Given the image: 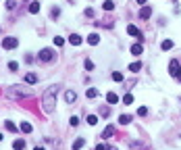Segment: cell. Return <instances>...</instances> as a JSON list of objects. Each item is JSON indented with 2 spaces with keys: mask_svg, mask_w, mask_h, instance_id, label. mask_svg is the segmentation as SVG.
Returning a JSON list of instances; mask_svg holds the SVG:
<instances>
[{
  "mask_svg": "<svg viewBox=\"0 0 181 150\" xmlns=\"http://www.w3.org/2000/svg\"><path fill=\"white\" fill-rule=\"evenodd\" d=\"M77 123H79V117H71V125H73V127H75Z\"/></svg>",
  "mask_w": 181,
  "mask_h": 150,
  "instance_id": "f35d334b",
  "label": "cell"
},
{
  "mask_svg": "<svg viewBox=\"0 0 181 150\" xmlns=\"http://www.w3.org/2000/svg\"><path fill=\"white\" fill-rule=\"evenodd\" d=\"M13 148L15 150H23V148H25V142H23L21 138H17V140L13 142Z\"/></svg>",
  "mask_w": 181,
  "mask_h": 150,
  "instance_id": "2e32d148",
  "label": "cell"
},
{
  "mask_svg": "<svg viewBox=\"0 0 181 150\" xmlns=\"http://www.w3.org/2000/svg\"><path fill=\"white\" fill-rule=\"evenodd\" d=\"M142 52H144V46H142V44H133L131 46V54L133 56H139Z\"/></svg>",
  "mask_w": 181,
  "mask_h": 150,
  "instance_id": "5bb4252c",
  "label": "cell"
},
{
  "mask_svg": "<svg viewBox=\"0 0 181 150\" xmlns=\"http://www.w3.org/2000/svg\"><path fill=\"white\" fill-rule=\"evenodd\" d=\"M88 123H90V125H96V123H98V117L96 115H88Z\"/></svg>",
  "mask_w": 181,
  "mask_h": 150,
  "instance_id": "1f68e13d",
  "label": "cell"
},
{
  "mask_svg": "<svg viewBox=\"0 0 181 150\" xmlns=\"http://www.w3.org/2000/svg\"><path fill=\"white\" fill-rule=\"evenodd\" d=\"M129 146H131L133 150H150L148 146H144L142 142H135V140H133V142H129Z\"/></svg>",
  "mask_w": 181,
  "mask_h": 150,
  "instance_id": "9a60e30c",
  "label": "cell"
},
{
  "mask_svg": "<svg viewBox=\"0 0 181 150\" xmlns=\"http://www.w3.org/2000/svg\"><path fill=\"white\" fill-rule=\"evenodd\" d=\"M98 25H100V27H112V25H115V21H112V19H106V21H98Z\"/></svg>",
  "mask_w": 181,
  "mask_h": 150,
  "instance_id": "cb8c5ba5",
  "label": "cell"
},
{
  "mask_svg": "<svg viewBox=\"0 0 181 150\" xmlns=\"http://www.w3.org/2000/svg\"><path fill=\"white\" fill-rule=\"evenodd\" d=\"M8 69H11V71H17V69H19V63L11 61V63H8Z\"/></svg>",
  "mask_w": 181,
  "mask_h": 150,
  "instance_id": "d590c367",
  "label": "cell"
},
{
  "mask_svg": "<svg viewBox=\"0 0 181 150\" xmlns=\"http://www.w3.org/2000/svg\"><path fill=\"white\" fill-rule=\"evenodd\" d=\"M179 71H181L179 61H177V59H171V63H169V73L173 75V77H177V75H179Z\"/></svg>",
  "mask_w": 181,
  "mask_h": 150,
  "instance_id": "5b68a950",
  "label": "cell"
},
{
  "mask_svg": "<svg viewBox=\"0 0 181 150\" xmlns=\"http://www.w3.org/2000/svg\"><path fill=\"white\" fill-rule=\"evenodd\" d=\"M15 7H17V0H7V8H8V11H13Z\"/></svg>",
  "mask_w": 181,
  "mask_h": 150,
  "instance_id": "d6a6232c",
  "label": "cell"
},
{
  "mask_svg": "<svg viewBox=\"0 0 181 150\" xmlns=\"http://www.w3.org/2000/svg\"><path fill=\"white\" fill-rule=\"evenodd\" d=\"M34 150H44V146H35V148Z\"/></svg>",
  "mask_w": 181,
  "mask_h": 150,
  "instance_id": "60d3db41",
  "label": "cell"
},
{
  "mask_svg": "<svg viewBox=\"0 0 181 150\" xmlns=\"http://www.w3.org/2000/svg\"><path fill=\"white\" fill-rule=\"evenodd\" d=\"M106 102H108V104H117L119 102V96L115 94V92H108V94H106Z\"/></svg>",
  "mask_w": 181,
  "mask_h": 150,
  "instance_id": "7c38bea8",
  "label": "cell"
},
{
  "mask_svg": "<svg viewBox=\"0 0 181 150\" xmlns=\"http://www.w3.org/2000/svg\"><path fill=\"white\" fill-rule=\"evenodd\" d=\"M112 79H115V82H123V73H119V71H112Z\"/></svg>",
  "mask_w": 181,
  "mask_h": 150,
  "instance_id": "f1b7e54d",
  "label": "cell"
},
{
  "mask_svg": "<svg viewBox=\"0 0 181 150\" xmlns=\"http://www.w3.org/2000/svg\"><path fill=\"white\" fill-rule=\"evenodd\" d=\"M63 44H65V40H63V38H58V35H56V38H54V46H58V48H61Z\"/></svg>",
  "mask_w": 181,
  "mask_h": 150,
  "instance_id": "e575fe53",
  "label": "cell"
},
{
  "mask_svg": "<svg viewBox=\"0 0 181 150\" xmlns=\"http://www.w3.org/2000/svg\"><path fill=\"white\" fill-rule=\"evenodd\" d=\"M121 102L129 106V104H133V96H131V94H125V96H123V100H121Z\"/></svg>",
  "mask_w": 181,
  "mask_h": 150,
  "instance_id": "d4e9b609",
  "label": "cell"
},
{
  "mask_svg": "<svg viewBox=\"0 0 181 150\" xmlns=\"http://www.w3.org/2000/svg\"><path fill=\"white\" fill-rule=\"evenodd\" d=\"M85 17H94V8H85Z\"/></svg>",
  "mask_w": 181,
  "mask_h": 150,
  "instance_id": "74e56055",
  "label": "cell"
},
{
  "mask_svg": "<svg viewBox=\"0 0 181 150\" xmlns=\"http://www.w3.org/2000/svg\"><path fill=\"white\" fill-rule=\"evenodd\" d=\"M69 42L73 44V46H79V44H81L84 40H81V35H77V34H71V35H69Z\"/></svg>",
  "mask_w": 181,
  "mask_h": 150,
  "instance_id": "4fadbf2b",
  "label": "cell"
},
{
  "mask_svg": "<svg viewBox=\"0 0 181 150\" xmlns=\"http://www.w3.org/2000/svg\"><path fill=\"white\" fill-rule=\"evenodd\" d=\"M25 82H27V83H38V75H35V73H27V75H25Z\"/></svg>",
  "mask_w": 181,
  "mask_h": 150,
  "instance_id": "ac0fdd59",
  "label": "cell"
},
{
  "mask_svg": "<svg viewBox=\"0 0 181 150\" xmlns=\"http://www.w3.org/2000/svg\"><path fill=\"white\" fill-rule=\"evenodd\" d=\"M0 140H2V136H0Z\"/></svg>",
  "mask_w": 181,
  "mask_h": 150,
  "instance_id": "7bdbcfd3",
  "label": "cell"
},
{
  "mask_svg": "<svg viewBox=\"0 0 181 150\" xmlns=\"http://www.w3.org/2000/svg\"><path fill=\"white\" fill-rule=\"evenodd\" d=\"M150 17H152V8L150 7H144L139 11V19H150Z\"/></svg>",
  "mask_w": 181,
  "mask_h": 150,
  "instance_id": "30bf717a",
  "label": "cell"
},
{
  "mask_svg": "<svg viewBox=\"0 0 181 150\" xmlns=\"http://www.w3.org/2000/svg\"><path fill=\"white\" fill-rule=\"evenodd\" d=\"M84 144H85V140H84V138H77V140H75V144H73V150H81V148H84Z\"/></svg>",
  "mask_w": 181,
  "mask_h": 150,
  "instance_id": "e0dca14e",
  "label": "cell"
},
{
  "mask_svg": "<svg viewBox=\"0 0 181 150\" xmlns=\"http://www.w3.org/2000/svg\"><path fill=\"white\" fill-rule=\"evenodd\" d=\"M139 69H142V63H131V65H129V71H131V73H138Z\"/></svg>",
  "mask_w": 181,
  "mask_h": 150,
  "instance_id": "603a6c76",
  "label": "cell"
},
{
  "mask_svg": "<svg viewBox=\"0 0 181 150\" xmlns=\"http://www.w3.org/2000/svg\"><path fill=\"white\" fill-rule=\"evenodd\" d=\"M58 15H61V8H58V7H52V11H50V17H52V19H56Z\"/></svg>",
  "mask_w": 181,
  "mask_h": 150,
  "instance_id": "83f0119b",
  "label": "cell"
},
{
  "mask_svg": "<svg viewBox=\"0 0 181 150\" xmlns=\"http://www.w3.org/2000/svg\"><path fill=\"white\" fill-rule=\"evenodd\" d=\"M96 96H98V90L96 88H90V90H88V98H96Z\"/></svg>",
  "mask_w": 181,
  "mask_h": 150,
  "instance_id": "4dcf8cb0",
  "label": "cell"
},
{
  "mask_svg": "<svg viewBox=\"0 0 181 150\" xmlns=\"http://www.w3.org/2000/svg\"><path fill=\"white\" fill-rule=\"evenodd\" d=\"M112 136H115V125H106L104 131L100 134V138H102V140H108V138H112Z\"/></svg>",
  "mask_w": 181,
  "mask_h": 150,
  "instance_id": "52a82bcc",
  "label": "cell"
},
{
  "mask_svg": "<svg viewBox=\"0 0 181 150\" xmlns=\"http://www.w3.org/2000/svg\"><path fill=\"white\" fill-rule=\"evenodd\" d=\"M29 13H31V15L40 13V2H31V4H29Z\"/></svg>",
  "mask_w": 181,
  "mask_h": 150,
  "instance_id": "d6986e66",
  "label": "cell"
},
{
  "mask_svg": "<svg viewBox=\"0 0 181 150\" xmlns=\"http://www.w3.org/2000/svg\"><path fill=\"white\" fill-rule=\"evenodd\" d=\"M127 34L133 35V38H138V42H144V34H142L135 25H127Z\"/></svg>",
  "mask_w": 181,
  "mask_h": 150,
  "instance_id": "8992f818",
  "label": "cell"
},
{
  "mask_svg": "<svg viewBox=\"0 0 181 150\" xmlns=\"http://www.w3.org/2000/svg\"><path fill=\"white\" fill-rule=\"evenodd\" d=\"M38 59L42 63H50L54 59V50H52V48H42V50L38 52Z\"/></svg>",
  "mask_w": 181,
  "mask_h": 150,
  "instance_id": "3957f363",
  "label": "cell"
},
{
  "mask_svg": "<svg viewBox=\"0 0 181 150\" xmlns=\"http://www.w3.org/2000/svg\"><path fill=\"white\" fill-rule=\"evenodd\" d=\"M177 77H179V82H181V71H179V75H177Z\"/></svg>",
  "mask_w": 181,
  "mask_h": 150,
  "instance_id": "b9f144b4",
  "label": "cell"
},
{
  "mask_svg": "<svg viewBox=\"0 0 181 150\" xmlns=\"http://www.w3.org/2000/svg\"><path fill=\"white\" fill-rule=\"evenodd\" d=\"M4 127H7L8 131H17V125H15L13 121H4Z\"/></svg>",
  "mask_w": 181,
  "mask_h": 150,
  "instance_id": "4316f807",
  "label": "cell"
},
{
  "mask_svg": "<svg viewBox=\"0 0 181 150\" xmlns=\"http://www.w3.org/2000/svg\"><path fill=\"white\" fill-rule=\"evenodd\" d=\"M19 129H21L23 134H31V129H34V127H31V123H27V121H21Z\"/></svg>",
  "mask_w": 181,
  "mask_h": 150,
  "instance_id": "8fae6325",
  "label": "cell"
},
{
  "mask_svg": "<svg viewBox=\"0 0 181 150\" xmlns=\"http://www.w3.org/2000/svg\"><path fill=\"white\" fill-rule=\"evenodd\" d=\"M2 46H4V50H13V48L19 46V40H17V38H13V35H8V38H4V40H2Z\"/></svg>",
  "mask_w": 181,
  "mask_h": 150,
  "instance_id": "277c9868",
  "label": "cell"
},
{
  "mask_svg": "<svg viewBox=\"0 0 181 150\" xmlns=\"http://www.w3.org/2000/svg\"><path fill=\"white\" fill-rule=\"evenodd\" d=\"M85 69H88V71H92V69H94V63H92L90 59H88V61H85Z\"/></svg>",
  "mask_w": 181,
  "mask_h": 150,
  "instance_id": "8d00e7d4",
  "label": "cell"
},
{
  "mask_svg": "<svg viewBox=\"0 0 181 150\" xmlns=\"http://www.w3.org/2000/svg\"><path fill=\"white\" fill-rule=\"evenodd\" d=\"M102 8H104V11H112V8H115V2H112V0H104V2H102Z\"/></svg>",
  "mask_w": 181,
  "mask_h": 150,
  "instance_id": "44dd1931",
  "label": "cell"
},
{
  "mask_svg": "<svg viewBox=\"0 0 181 150\" xmlns=\"http://www.w3.org/2000/svg\"><path fill=\"white\" fill-rule=\"evenodd\" d=\"M100 115L108 117V115H111V109H108V106H100Z\"/></svg>",
  "mask_w": 181,
  "mask_h": 150,
  "instance_id": "f546056e",
  "label": "cell"
},
{
  "mask_svg": "<svg viewBox=\"0 0 181 150\" xmlns=\"http://www.w3.org/2000/svg\"><path fill=\"white\" fill-rule=\"evenodd\" d=\"M138 115L139 117H146L148 115V109H146V106H139V109H138Z\"/></svg>",
  "mask_w": 181,
  "mask_h": 150,
  "instance_id": "836d02e7",
  "label": "cell"
},
{
  "mask_svg": "<svg viewBox=\"0 0 181 150\" xmlns=\"http://www.w3.org/2000/svg\"><path fill=\"white\" fill-rule=\"evenodd\" d=\"M173 46H175V44H173V40H165L162 44H160V48H162V50H171Z\"/></svg>",
  "mask_w": 181,
  "mask_h": 150,
  "instance_id": "7402d4cb",
  "label": "cell"
},
{
  "mask_svg": "<svg viewBox=\"0 0 181 150\" xmlns=\"http://www.w3.org/2000/svg\"><path fill=\"white\" fill-rule=\"evenodd\" d=\"M65 100H67L69 104H73L77 100V94L73 92V90H67V92H65Z\"/></svg>",
  "mask_w": 181,
  "mask_h": 150,
  "instance_id": "ba28073f",
  "label": "cell"
},
{
  "mask_svg": "<svg viewBox=\"0 0 181 150\" xmlns=\"http://www.w3.org/2000/svg\"><path fill=\"white\" fill-rule=\"evenodd\" d=\"M88 44H90V46H98V44H100V35H98V34H90V35H88Z\"/></svg>",
  "mask_w": 181,
  "mask_h": 150,
  "instance_id": "9c48e42d",
  "label": "cell"
},
{
  "mask_svg": "<svg viewBox=\"0 0 181 150\" xmlns=\"http://www.w3.org/2000/svg\"><path fill=\"white\" fill-rule=\"evenodd\" d=\"M4 94H7L8 98L21 100V98H29V96H34V90L25 88V86H11V88L4 90Z\"/></svg>",
  "mask_w": 181,
  "mask_h": 150,
  "instance_id": "7a4b0ae2",
  "label": "cell"
},
{
  "mask_svg": "<svg viewBox=\"0 0 181 150\" xmlns=\"http://www.w3.org/2000/svg\"><path fill=\"white\" fill-rule=\"evenodd\" d=\"M56 92H58V86H50L46 92H44V98H42V109L46 115H50L54 110V102H56Z\"/></svg>",
  "mask_w": 181,
  "mask_h": 150,
  "instance_id": "6da1fadb",
  "label": "cell"
},
{
  "mask_svg": "<svg viewBox=\"0 0 181 150\" xmlns=\"http://www.w3.org/2000/svg\"><path fill=\"white\" fill-rule=\"evenodd\" d=\"M119 123H121V125H129V123H131V117H129V115H121V117H119Z\"/></svg>",
  "mask_w": 181,
  "mask_h": 150,
  "instance_id": "ffe728a7",
  "label": "cell"
},
{
  "mask_svg": "<svg viewBox=\"0 0 181 150\" xmlns=\"http://www.w3.org/2000/svg\"><path fill=\"white\" fill-rule=\"evenodd\" d=\"M148 0H138V4H146Z\"/></svg>",
  "mask_w": 181,
  "mask_h": 150,
  "instance_id": "ab89813d",
  "label": "cell"
},
{
  "mask_svg": "<svg viewBox=\"0 0 181 150\" xmlns=\"http://www.w3.org/2000/svg\"><path fill=\"white\" fill-rule=\"evenodd\" d=\"M96 150H117L115 146H111V144H98Z\"/></svg>",
  "mask_w": 181,
  "mask_h": 150,
  "instance_id": "484cf974",
  "label": "cell"
}]
</instances>
